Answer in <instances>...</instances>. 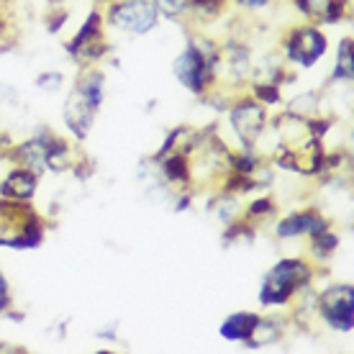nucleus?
I'll list each match as a JSON object with an SVG mask.
<instances>
[{
    "label": "nucleus",
    "mask_w": 354,
    "mask_h": 354,
    "mask_svg": "<svg viewBox=\"0 0 354 354\" xmlns=\"http://www.w3.org/2000/svg\"><path fill=\"white\" fill-rule=\"evenodd\" d=\"M339 3H344V6H349V3H352V0H339Z\"/></svg>",
    "instance_id": "26"
},
{
    "label": "nucleus",
    "mask_w": 354,
    "mask_h": 354,
    "mask_svg": "<svg viewBox=\"0 0 354 354\" xmlns=\"http://www.w3.org/2000/svg\"><path fill=\"white\" fill-rule=\"evenodd\" d=\"M257 321H259L257 313H252V310H239V313H231L229 319H223L218 331H221V337L226 339V342H247Z\"/></svg>",
    "instance_id": "14"
},
{
    "label": "nucleus",
    "mask_w": 354,
    "mask_h": 354,
    "mask_svg": "<svg viewBox=\"0 0 354 354\" xmlns=\"http://www.w3.org/2000/svg\"><path fill=\"white\" fill-rule=\"evenodd\" d=\"M106 3H113V0H106Z\"/></svg>",
    "instance_id": "27"
},
{
    "label": "nucleus",
    "mask_w": 354,
    "mask_h": 354,
    "mask_svg": "<svg viewBox=\"0 0 354 354\" xmlns=\"http://www.w3.org/2000/svg\"><path fill=\"white\" fill-rule=\"evenodd\" d=\"M313 280V270L306 259H280L262 277L259 303L262 306H288L301 295L303 288H308Z\"/></svg>",
    "instance_id": "3"
},
{
    "label": "nucleus",
    "mask_w": 354,
    "mask_h": 354,
    "mask_svg": "<svg viewBox=\"0 0 354 354\" xmlns=\"http://www.w3.org/2000/svg\"><path fill=\"white\" fill-rule=\"evenodd\" d=\"M97 111H100V108H97L80 88L70 90V95H67V100H64L62 115H64V124H67L70 133L77 139V142H82V139L90 133V129H93V124H95Z\"/></svg>",
    "instance_id": "9"
},
{
    "label": "nucleus",
    "mask_w": 354,
    "mask_h": 354,
    "mask_svg": "<svg viewBox=\"0 0 354 354\" xmlns=\"http://www.w3.org/2000/svg\"><path fill=\"white\" fill-rule=\"evenodd\" d=\"M13 306V295H10V285L6 280V274L0 270V313H8Z\"/></svg>",
    "instance_id": "23"
},
{
    "label": "nucleus",
    "mask_w": 354,
    "mask_h": 354,
    "mask_svg": "<svg viewBox=\"0 0 354 354\" xmlns=\"http://www.w3.org/2000/svg\"><path fill=\"white\" fill-rule=\"evenodd\" d=\"M157 13L165 18H172V21H180V18L187 16L190 10V0H151Z\"/></svg>",
    "instance_id": "20"
},
{
    "label": "nucleus",
    "mask_w": 354,
    "mask_h": 354,
    "mask_svg": "<svg viewBox=\"0 0 354 354\" xmlns=\"http://www.w3.org/2000/svg\"><path fill=\"white\" fill-rule=\"evenodd\" d=\"M283 321L277 319H262L259 316V321L254 324V328H252V334H249V339L244 342V344L249 346V349H259V346H270L274 344L277 339L283 337Z\"/></svg>",
    "instance_id": "15"
},
{
    "label": "nucleus",
    "mask_w": 354,
    "mask_h": 354,
    "mask_svg": "<svg viewBox=\"0 0 354 354\" xmlns=\"http://www.w3.org/2000/svg\"><path fill=\"white\" fill-rule=\"evenodd\" d=\"M316 313L334 331H352L354 326V288L349 283L328 285L316 295Z\"/></svg>",
    "instance_id": "5"
},
{
    "label": "nucleus",
    "mask_w": 354,
    "mask_h": 354,
    "mask_svg": "<svg viewBox=\"0 0 354 354\" xmlns=\"http://www.w3.org/2000/svg\"><path fill=\"white\" fill-rule=\"evenodd\" d=\"M326 49H328L326 36L321 34L316 26H306V24L290 28L283 44L285 62L298 64V67H313L326 54Z\"/></svg>",
    "instance_id": "7"
},
{
    "label": "nucleus",
    "mask_w": 354,
    "mask_h": 354,
    "mask_svg": "<svg viewBox=\"0 0 354 354\" xmlns=\"http://www.w3.org/2000/svg\"><path fill=\"white\" fill-rule=\"evenodd\" d=\"M274 213V203L270 198H259V201H252L247 205V211H244V221L252 223V226H257L259 221H265Z\"/></svg>",
    "instance_id": "19"
},
{
    "label": "nucleus",
    "mask_w": 354,
    "mask_h": 354,
    "mask_svg": "<svg viewBox=\"0 0 354 354\" xmlns=\"http://www.w3.org/2000/svg\"><path fill=\"white\" fill-rule=\"evenodd\" d=\"M326 229H328V221L319 211H313V208L290 213V216H285V218H280V221L274 223L277 239H298V236L313 239L316 234H321V231Z\"/></svg>",
    "instance_id": "10"
},
{
    "label": "nucleus",
    "mask_w": 354,
    "mask_h": 354,
    "mask_svg": "<svg viewBox=\"0 0 354 354\" xmlns=\"http://www.w3.org/2000/svg\"><path fill=\"white\" fill-rule=\"evenodd\" d=\"M108 24L118 31L144 36L160 24V13L151 0H113L108 8Z\"/></svg>",
    "instance_id": "6"
},
{
    "label": "nucleus",
    "mask_w": 354,
    "mask_h": 354,
    "mask_svg": "<svg viewBox=\"0 0 354 354\" xmlns=\"http://www.w3.org/2000/svg\"><path fill=\"white\" fill-rule=\"evenodd\" d=\"M64 85V77L59 72H39L36 75V88L44 93H59Z\"/></svg>",
    "instance_id": "22"
},
{
    "label": "nucleus",
    "mask_w": 354,
    "mask_h": 354,
    "mask_svg": "<svg viewBox=\"0 0 354 354\" xmlns=\"http://www.w3.org/2000/svg\"><path fill=\"white\" fill-rule=\"evenodd\" d=\"M319 108H321L319 93H303V95H295L288 103L285 113L298 115V118H313V115L319 113Z\"/></svg>",
    "instance_id": "17"
},
{
    "label": "nucleus",
    "mask_w": 354,
    "mask_h": 354,
    "mask_svg": "<svg viewBox=\"0 0 354 354\" xmlns=\"http://www.w3.org/2000/svg\"><path fill=\"white\" fill-rule=\"evenodd\" d=\"M354 77V59H352V39L346 36L339 41V54H337V64H334V72H331V82H352Z\"/></svg>",
    "instance_id": "16"
},
{
    "label": "nucleus",
    "mask_w": 354,
    "mask_h": 354,
    "mask_svg": "<svg viewBox=\"0 0 354 354\" xmlns=\"http://www.w3.org/2000/svg\"><path fill=\"white\" fill-rule=\"evenodd\" d=\"M270 3H272V0H236V6L244 10H262V8H267Z\"/></svg>",
    "instance_id": "24"
},
{
    "label": "nucleus",
    "mask_w": 354,
    "mask_h": 354,
    "mask_svg": "<svg viewBox=\"0 0 354 354\" xmlns=\"http://www.w3.org/2000/svg\"><path fill=\"white\" fill-rule=\"evenodd\" d=\"M3 154H8V142H6V136L0 133V157H3Z\"/></svg>",
    "instance_id": "25"
},
{
    "label": "nucleus",
    "mask_w": 354,
    "mask_h": 354,
    "mask_svg": "<svg viewBox=\"0 0 354 354\" xmlns=\"http://www.w3.org/2000/svg\"><path fill=\"white\" fill-rule=\"evenodd\" d=\"M337 247H339V236L331 229L321 231V234H316V236L310 239V254L319 259V262H326V259L337 252Z\"/></svg>",
    "instance_id": "18"
},
{
    "label": "nucleus",
    "mask_w": 354,
    "mask_h": 354,
    "mask_svg": "<svg viewBox=\"0 0 354 354\" xmlns=\"http://www.w3.org/2000/svg\"><path fill=\"white\" fill-rule=\"evenodd\" d=\"M44 239V221L28 201L0 198V247L36 249Z\"/></svg>",
    "instance_id": "2"
},
{
    "label": "nucleus",
    "mask_w": 354,
    "mask_h": 354,
    "mask_svg": "<svg viewBox=\"0 0 354 354\" xmlns=\"http://www.w3.org/2000/svg\"><path fill=\"white\" fill-rule=\"evenodd\" d=\"M52 136H54L52 131L41 129L36 136H31V139L21 142L18 147L8 149V154L13 157V162H16L18 167L31 169L34 175H44L46 172V151H49V142H52Z\"/></svg>",
    "instance_id": "11"
},
{
    "label": "nucleus",
    "mask_w": 354,
    "mask_h": 354,
    "mask_svg": "<svg viewBox=\"0 0 354 354\" xmlns=\"http://www.w3.org/2000/svg\"><path fill=\"white\" fill-rule=\"evenodd\" d=\"M267 108L259 103L257 97H241L229 111L231 131L236 133V139L247 151H254L257 142H262V133L267 131Z\"/></svg>",
    "instance_id": "4"
},
{
    "label": "nucleus",
    "mask_w": 354,
    "mask_h": 354,
    "mask_svg": "<svg viewBox=\"0 0 354 354\" xmlns=\"http://www.w3.org/2000/svg\"><path fill=\"white\" fill-rule=\"evenodd\" d=\"M226 0H190L187 16H218Z\"/></svg>",
    "instance_id": "21"
},
{
    "label": "nucleus",
    "mask_w": 354,
    "mask_h": 354,
    "mask_svg": "<svg viewBox=\"0 0 354 354\" xmlns=\"http://www.w3.org/2000/svg\"><path fill=\"white\" fill-rule=\"evenodd\" d=\"M295 8L313 24H337L346 13V6L339 0H295Z\"/></svg>",
    "instance_id": "13"
},
{
    "label": "nucleus",
    "mask_w": 354,
    "mask_h": 354,
    "mask_svg": "<svg viewBox=\"0 0 354 354\" xmlns=\"http://www.w3.org/2000/svg\"><path fill=\"white\" fill-rule=\"evenodd\" d=\"M216 57H218V46L195 36L185 44V49L177 54V59L172 62V72H175V80L187 88L193 95L203 97L208 90L216 85Z\"/></svg>",
    "instance_id": "1"
},
{
    "label": "nucleus",
    "mask_w": 354,
    "mask_h": 354,
    "mask_svg": "<svg viewBox=\"0 0 354 354\" xmlns=\"http://www.w3.org/2000/svg\"><path fill=\"white\" fill-rule=\"evenodd\" d=\"M36 187H39V175H34L31 169L16 167L0 183V198H8V201H31L36 195Z\"/></svg>",
    "instance_id": "12"
},
{
    "label": "nucleus",
    "mask_w": 354,
    "mask_h": 354,
    "mask_svg": "<svg viewBox=\"0 0 354 354\" xmlns=\"http://www.w3.org/2000/svg\"><path fill=\"white\" fill-rule=\"evenodd\" d=\"M67 52H70L72 59H77V62H97V59H103L108 54V41L106 36H103V16L93 10L88 18H85V24L80 26V31L75 34L70 44H67Z\"/></svg>",
    "instance_id": "8"
}]
</instances>
